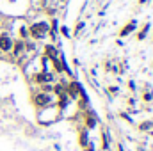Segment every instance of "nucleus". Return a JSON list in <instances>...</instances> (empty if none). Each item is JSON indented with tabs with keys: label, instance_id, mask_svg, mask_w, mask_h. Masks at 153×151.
Masks as SVG:
<instances>
[{
	"label": "nucleus",
	"instance_id": "nucleus-4",
	"mask_svg": "<svg viewBox=\"0 0 153 151\" xmlns=\"http://www.w3.org/2000/svg\"><path fill=\"white\" fill-rule=\"evenodd\" d=\"M36 80H38V82H50V80H52V75H50V73H39V75L36 76Z\"/></svg>",
	"mask_w": 153,
	"mask_h": 151
},
{
	"label": "nucleus",
	"instance_id": "nucleus-1",
	"mask_svg": "<svg viewBox=\"0 0 153 151\" xmlns=\"http://www.w3.org/2000/svg\"><path fill=\"white\" fill-rule=\"evenodd\" d=\"M46 30H48V23H34L30 27V32H32L34 38H43Z\"/></svg>",
	"mask_w": 153,
	"mask_h": 151
},
{
	"label": "nucleus",
	"instance_id": "nucleus-2",
	"mask_svg": "<svg viewBox=\"0 0 153 151\" xmlns=\"http://www.w3.org/2000/svg\"><path fill=\"white\" fill-rule=\"evenodd\" d=\"M34 103H36L38 107H45V105L50 103V96H48V94H38V96L34 98Z\"/></svg>",
	"mask_w": 153,
	"mask_h": 151
},
{
	"label": "nucleus",
	"instance_id": "nucleus-8",
	"mask_svg": "<svg viewBox=\"0 0 153 151\" xmlns=\"http://www.w3.org/2000/svg\"><path fill=\"white\" fill-rule=\"evenodd\" d=\"M76 93H78V85H76V84H71V94L75 96Z\"/></svg>",
	"mask_w": 153,
	"mask_h": 151
},
{
	"label": "nucleus",
	"instance_id": "nucleus-7",
	"mask_svg": "<svg viewBox=\"0 0 153 151\" xmlns=\"http://www.w3.org/2000/svg\"><path fill=\"white\" fill-rule=\"evenodd\" d=\"M46 55H50L52 59H57V52H55L52 46H46Z\"/></svg>",
	"mask_w": 153,
	"mask_h": 151
},
{
	"label": "nucleus",
	"instance_id": "nucleus-6",
	"mask_svg": "<svg viewBox=\"0 0 153 151\" xmlns=\"http://www.w3.org/2000/svg\"><path fill=\"white\" fill-rule=\"evenodd\" d=\"M14 46H16V48H14V53H16V55H20V53L23 52V46H25V44H23L22 41H18V43H16Z\"/></svg>",
	"mask_w": 153,
	"mask_h": 151
},
{
	"label": "nucleus",
	"instance_id": "nucleus-3",
	"mask_svg": "<svg viewBox=\"0 0 153 151\" xmlns=\"http://www.w3.org/2000/svg\"><path fill=\"white\" fill-rule=\"evenodd\" d=\"M13 48V43H11V39L7 38V36H0V50H4V52H9Z\"/></svg>",
	"mask_w": 153,
	"mask_h": 151
},
{
	"label": "nucleus",
	"instance_id": "nucleus-9",
	"mask_svg": "<svg viewBox=\"0 0 153 151\" xmlns=\"http://www.w3.org/2000/svg\"><path fill=\"white\" fill-rule=\"evenodd\" d=\"M146 32H148V25H146V27L143 29V32L139 34V39H143V38H144V34H146Z\"/></svg>",
	"mask_w": 153,
	"mask_h": 151
},
{
	"label": "nucleus",
	"instance_id": "nucleus-5",
	"mask_svg": "<svg viewBox=\"0 0 153 151\" xmlns=\"http://www.w3.org/2000/svg\"><path fill=\"white\" fill-rule=\"evenodd\" d=\"M134 27H135V23H128V25L121 30V36H128V34H130V30H132Z\"/></svg>",
	"mask_w": 153,
	"mask_h": 151
}]
</instances>
